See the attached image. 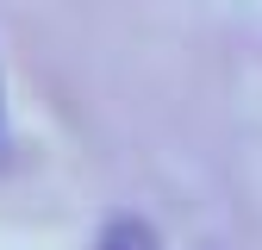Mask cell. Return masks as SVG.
<instances>
[{
  "label": "cell",
  "mask_w": 262,
  "mask_h": 250,
  "mask_svg": "<svg viewBox=\"0 0 262 250\" xmlns=\"http://www.w3.org/2000/svg\"><path fill=\"white\" fill-rule=\"evenodd\" d=\"M100 250H162V244H156V232L144 225V219H113Z\"/></svg>",
  "instance_id": "cell-1"
}]
</instances>
